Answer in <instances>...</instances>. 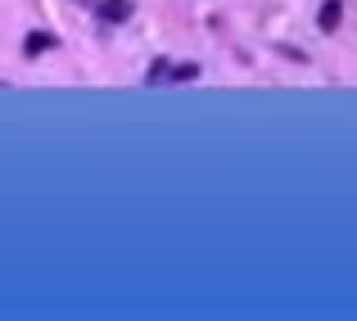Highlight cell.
I'll return each instance as SVG.
<instances>
[{
    "label": "cell",
    "instance_id": "5",
    "mask_svg": "<svg viewBox=\"0 0 357 321\" xmlns=\"http://www.w3.org/2000/svg\"><path fill=\"white\" fill-rule=\"evenodd\" d=\"M50 45H54L50 36H27V45H23V50H27V54H36V50H50Z\"/></svg>",
    "mask_w": 357,
    "mask_h": 321
},
{
    "label": "cell",
    "instance_id": "1",
    "mask_svg": "<svg viewBox=\"0 0 357 321\" xmlns=\"http://www.w3.org/2000/svg\"><path fill=\"white\" fill-rule=\"evenodd\" d=\"M100 18H105V23H127L131 0H100Z\"/></svg>",
    "mask_w": 357,
    "mask_h": 321
},
{
    "label": "cell",
    "instance_id": "3",
    "mask_svg": "<svg viewBox=\"0 0 357 321\" xmlns=\"http://www.w3.org/2000/svg\"><path fill=\"white\" fill-rule=\"evenodd\" d=\"M167 77H176V82H190V77H199V64H176Z\"/></svg>",
    "mask_w": 357,
    "mask_h": 321
},
{
    "label": "cell",
    "instance_id": "2",
    "mask_svg": "<svg viewBox=\"0 0 357 321\" xmlns=\"http://www.w3.org/2000/svg\"><path fill=\"white\" fill-rule=\"evenodd\" d=\"M340 18H344V5H340V0H326L321 14H317V23H321V32H335V27H340Z\"/></svg>",
    "mask_w": 357,
    "mask_h": 321
},
{
    "label": "cell",
    "instance_id": "4",
    "mask_svg": "<svg viewBox=\"0 0 357 321\" xmlns=\"http://www.w3.org/2000/svg\"><path fill=\"white\" fill-rule=\"evenodd\" d=\"M167 73H172V64H167V59H158L154 68L145 73V82H167Z\"/></svg>",
    "mask_w": 357,
    "mask_h": 321
}]
</instances>
